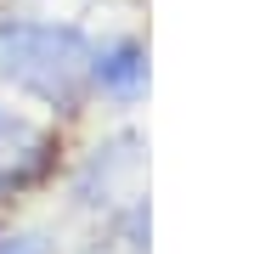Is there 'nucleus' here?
<instances>
[{
	"instance_id": "obj_5",
	"label": "nucleus",
	"mask_w": 254,
	"mask_h": 254,
	"mask_svg": "<svg viewBox=\"0 0 254 254\" xmlns=\"http://www.w3.org/2000/svg\"><path fill=\"white\" fill-rule=\"evenodd\" d=\"M0 254H51V237L23 232V226H0Z\"/></svg>"
},
{
	"instance_id": "obj_4",
	"label": "nucleus",
	"mask_w": 254,
	"mask_h": 254,
	"mask_svg": "<svg viewBox=\"0 0 254 254\" xmlns=\"http://www.w3.org/2000/svg\"><path fill=\"white\" fill-rule=\"evenodd\" d=\"M91 96H108L119 108L147 96V46L136 34L91 40Z\"/></svg>"
},
{
	"instance_id": "obj_2",
	"label": "nucleus",
	"mask_w": 254,
	"mask_h": 254,
	"mask_svg": "<svg viewBox=\"0 0 254 254\" xmlns=\"http://www.w3.org/2000/svg\"><path fill=\"white\" fill-rule=\"evenodd\" d=\"M57 158H63L57 130L0 102V203H11V198H23V192L46 187L51 175H57Z\"/></svg>"
},
{
	"instance_id": "obj_1",
	"label": "nucleus",
	"mask_w": 254,
	"mask_h": 254,
	"mask_svg": "<svg viewBox=\"0 0 254 254\" xmlns=\"http://www.w3.org/2000/svg\"><path fill=\"white\" fill-rule=\"evenodd\" d=\"M0 79L51 113H79L91 102V34L79 23L0 11Z\"/></svg>"
},
{
	"instance_id": "obj_3",
	"label": "nucleus",
	"mask_w": 254,
	"mask_h": 254,
	"mask_svg": "<svg viewBox=\"0 0 254 254\" xmlns=\"http://www.w3.org/2000/svg\"><path fill=\"white\" fill-rule=\"evenodd\" d=\"M136 175H141V136L125 130V136H108L91 158L79 164V175H73V198L91 203V209L108 203V215H113V209H125V203L141 198V192H136Z\"/></svg>"
}]
</instances>
